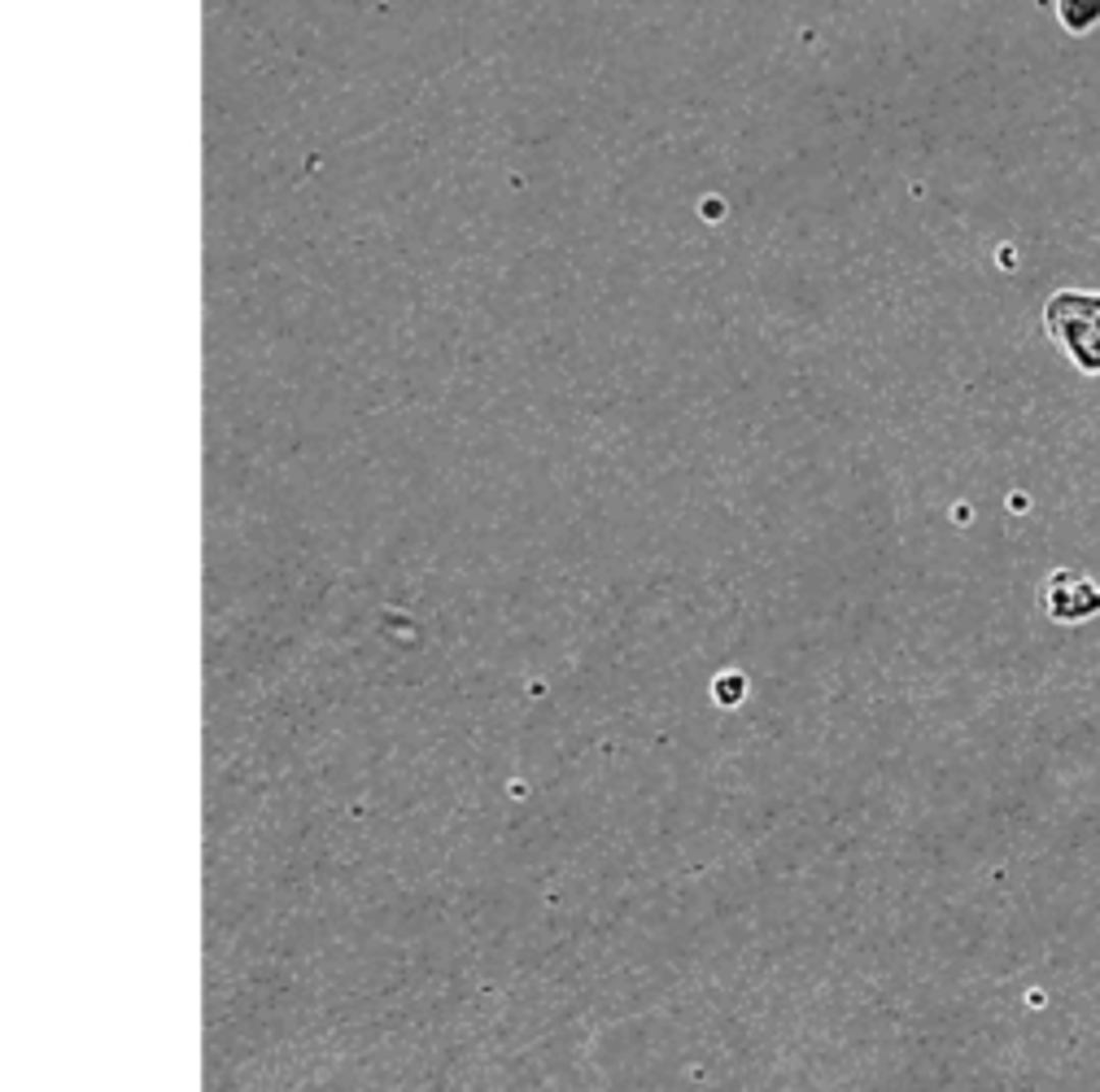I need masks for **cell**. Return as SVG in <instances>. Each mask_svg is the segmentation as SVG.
<instances>
[{"label":"cell","instance_id":"6da1fadb","mask_svg":"<svg viewBox=\"0 0 1100 1092\" xmlns=\"http://www.w3.org/2000/svg\"><path fill=\"white\" fill-rule=\"evenodd\" d=\"M1057 18L1070 36H1088L1100 22V0H1057Z\"/></svg>","mask_w":1100,"mask_h":1092}]
</instances>
